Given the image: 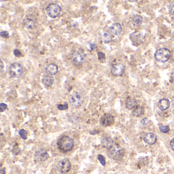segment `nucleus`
<instances>
[{
  "label": "nucleus",
  "mask_w": 174,
  "mask_h": 174,
  "mask_svg": "<svg viewBox=\"0 0 174 174\" xmlns=\"http://www.w3.org/2000/svg\"><path fill=\"white\" fill-rule=\"evenodd\" d=\"M7 108V105H6V104L3 103L0 104V111H1V112H3Z\"/></svg>",
  "instance_id": "obj_32"
},
{
  "label": "nucleus",
  "mask_w": 174,
  "mask_h": 174,
  "mask_svg": "<svg viewBox=\"0 0 174 174\" xmlns=\"http://www.w3.org/2000/svg\"><path fill=\"white\" fill-rule=\"evenodd\" d=\"M143 22V19L140 15H135L132 19V24L134 26H139L141 25Z\"/></svg>",
  "instance_id": "obj_21"
},
{
  "label": "nucleus",
  "mask_w": 174,
  "mask_h": 174,
  "mask_svg": "<svg viewBox=\"0 0 174 174\" xmlns=\"http://www.w3.org/2000/svg\"><path fill=\"white\" fill-rule=\"evenodd\" d=\"M45 72L47 73L48 75L53 76L55 75L57 73L58 71V68L57 65L55 64L49 63L45 67Z\"/></svg>",
  "instance_id": "obj_15"
},
{
  "label": "nucleus",
  "mask_w": 174,
  "mask_h": 174,
  "mask_svg": "<svg viewBox=\"0 0 174 174\" xmlns=\"http://www.w3.org/2000/svg\"><path fill=\"white\" fill-rule=\"evenodd\" d=\"M57 108L60 111H64L68 109V104L65 103L64 104H59L57 106Z\"/></svg>",
  "instance_id": "obj_28"
},
{
  "label": "nucleus",
  "mask_w": 174,
  "mask_h": 174,
  "mask_svg": "<svg viewBox=\"0 0 174 174\" xmlns=\"http://www.w3.org/2000/svg\"><path fill=\"white\" fill-rule=\"evenodd\" d=\"M85 100L83 93L76 91L69 96V102L71 105L75 107H79L83 104Z\"/></svg>",
  "instance_id": "obj_3"
},
{
  "label": "nucleus",
  "mask_w": 174,
  "mask_h": 174,
  "mask_svg": "<svg viewBox=\"0 0 174 174\" xmlns=\"http://www.w3.org/2000/svg\"><path fill=\"white\" fill-rule=\"evenodd\" d=\"M98 55V60L101 63H104L106 60V56L103 53L101 52H99L97 53Z\"/></svg>",
  "instance_id": "obj_24"
},
{
  "label": "nucleus",
  "mask_w": 174,
  "mask_h": 174,
  "mask_svg": "<svg viewBox=\"0 0 174 174\" xmlns=\"http://www.w3.org/2000/svg\"><path fill=\"white\" fill-rule=\"evenodd\" d=\"M159 129L160 131L163 133H167L170 131V127L168 126H159Z\"/></svg>",
  "instance_id": "obj_26"
},
{
  "label": "nucleus",
  "mask_w": 174,
  "mask_h": 174,
  "mask_svg": "<svg viewBox=\"0 0 174 174\" xmlns=\"http://www.w3.org/2000/svg\"><path fill=\"white\" fill-rule=\"evenodd\" d=\"M144 142L150 145L155 144L157 141V137L153 133H148L144 135L143 138Z\"/></svg>",
  "instance_id": "obj_16"
},
{
  "label": "nucleus",
  "mask_w": 174,
  "mask_h": 174,
  "mask_svg": "<svg viewBox=\"0 0 174 174\" xmlns=\"http://www.w3.org/2000/svg\"><path fill=\"white\" fill-rule=\"evenodd\" d=\"M41 82L45 87H50L54 83V79L51 75H45L43 76Z\"/></svg>",
  "instance_id": "obj_18"
},
{
  "label": "nucleus",
  "mask_w": 174,
  "mask_h": 174,
  "mask_svg": "<svg viewBox=\"0 0 174 174\" xmlns=\"http://www.w3.org/2000/svg\"><path fill=\"white\" fill-rule=\"evenodd\" d=\"M21 152V149L18 146H16L13 148L12 153L14 155L16 156L19 155Z\"/></svg>",
  "instance_id": "obj_27"
},
{
  "label": "nucleus",
  "mask_w": 174,
  "mask_h": 174,
  "mask_svg": "<svg viewBox=\"0 0 174 174\" xmlns=\"http://www.w3.org/2000/svg\"><path fill=\"white\" fill-rule=\"evenodd\" d=\"M8 73L10 76L12 78H20L24 73V68L21 64L13 63L9 68Z\"/></svg>",
  "instance_id": "obj_6"
},
{
  "label": "nucleus",
  "mask_w": 174,
  "mask_h": 174,
  "mask_svg": "<svg viewBox=\"0 0 174 174\" xmlns=\"http://www.w3.org/2000/svg\"><path fill=\"white\" fill-rule=\"evenodd\" d=\"M98 133V132L96 131L95 130L92 131L90 132V133H90V134L92 135H95L96 134H97V133Z\"/></svg>",
  "instance_id": "obj_39"
},
{
  "label": "nucleus",
  "mask_w": 174,
  "mask_h": 174,
  "mask_svg": "<svg viewBox=\"0 0 174 174\" xmlns=\"http://www.w3.org/2000/svg\"><path fill=\"white\" fill-rule=\"evenodd\" d=\"M108 154L113 159L119 160L124 156L125 150L119 144H114L111 148L108 150Z\"/></svg>",
  "instance_id": "obj_5"
},
{
  "label": "nucleus",
  "mask_w": 174,
  "mask_h": 174,
  "mask_svg": "<svg viewBox=\"0 0 174 174\" xmlns=\"http://www.w3.org/2000/svg\"><path fill=\"white\" fill-rule=\"evenodd\" d=\"M86 57L87 55L82 49H77L71 54V61L75 65L79 66L85 62Z\"/></svg>",
  "instance_id": "obj_2"
},
{
  "label": "nucleus",
  "mask_w": 174,
  "mask_h": 174,
  "mask_svg": "<svg viewBox=\"0 0 174 174\" xmlns=\"http://www.w3.org/2000/svg\"><path fill=\"white\" fill-rule=\"evenodd\" d=\"M4 68V65L3 64V62L2 60H1V64H0V71L1 72H2L3 71V69Z\"/></svg>",
  "instance_id": "obj_35"
},
{
  "label": "nucleus",
  "mask_w": 174,
  "mask_h": 174,
  "mask_svg": "<svg viewBox=\"0 0 174 174\" xmlns=\"http://www.w3.org/2000/svg\"><path fill=\"white\" fill-rule=\"evenodd\" d=\"M111 32L115 35H119L122 33V27L120 23H116L113 24L109 27Z\"/></svg>",
  "instance_id": "obj_17"
},
{
  "label": "nucleus",
  "mask_w": 174,
  "mask_h": 174,
  "mask_svg": "<svg viewBox=\"0 0 174 174\" xmlns=\"http://www.w3.org/2000/svg\"><path fill=\"white\" fill-rule=\"evenodd\" d=\"M1 174H6V172H5V168H2L1 170Z\"/></svg>",
  "instance_id": "obj_38"
},
{
  "label": "nucleus",
  "mask_w": 174,
  "mask_h": 174,
  "mask_svg": "<svg viewBox=\"0 0 174 174\" xmlns=\"http://www.w3.org/2000/svg\"><path fill=\"white\" fill-rule=\"evenodd\" d=\"M102 40L105 44H108L113 39V36L111 33L109 32H105L103 33V34L102 35Z\"/></svg>",
  "instance_id": "obj_23"
},
{
  "label": "nucleus",
  "mask_w": 174,
  "mask_h": 174,
  "mask_svg": "<svg viewBox=\"0 0 174 174\" xmlns=\"http://www.w3.org/2000/svg\"><path fill=\"white\" fill-rule=\"evenodd\" d=\"M144 113V109L142 106H137L133 109L132 114L135 117H140Z\"/></svg>",
  "instance_id": "obj_22"
},
{
  "label": "nucleus",
  "mask_w": 174,
  "mask_h": 174,
  "mask_svg": "<svg viewBox=\"0 0 174 174\" xmlns=\"http://www.w3.org/2000/svg\"><path fill=\"white\" fill-rule=\"evenodd\" d=\"M168 10H169L170 14L172 15H174V1L171 3L168 6Z\"/></svg>",
  "instance_id": "obj_30"
},
{
  "label": "nucleus",
  "mask_w": 174,
  "mask_h": 174,
  "mask_svg": "<svg viewBox=\"0 0 174 174\" xmlns=\"http://www.w3.org/2000/svg\"><path fill=\"white\" fill-rule=\"evenodd\" d=\"M61 8L57 3H51L46 8V12L48 16L52 19H55L60 14Z\"/></svg>",
  "instance_id": "obj_7"
},
{
  "label": "nucleus",
  "mask_w": 174,
  "mask_h": 174,
  "mask_svg": "<svg viewBox=\"0 0 174 174\" xmlns=\"http://www.w3.org/2000/svg\"><path fill=\"white\" fill-rule=\"evenodd\" d=\"M19 135L21 137V139L25 140V139H27L28 132L25 129H22L21 130H20V131H19Z\"/></svg>",
  "instance_id": "obj_25"
},
{
  "label": "nucleus",
  "mask_w": 174,
  "mask_h": 174,
  "mask_svg": "<svg viewBox=\"0 0 174 174\" xmlns=\"http://www.w3.org/2000/svg\"><path fill=\"white\" fill-rule=\"evenodd\" d=\"M89 47H90V49H91V51H93V50H95V44H90V45H89Z\"/></svg>",
  "instance_id": "obj_37"
},
{
  "label": "nucleus",
  "mask_w": 174,
  "mask_h": 174,
  "mask_svg": "<svg viewBox=\"0 0 174 174\" xmlns=\"http://www.w3.org/2000/svg\"><path fill=\"white\" fill-rule=\"evenodd\" d=\"M23 24L26 28L33 29L37 25V17L33 14H27L23 19Z\"/></svg>",
  "instance_id": "obj_8"
},
{
  "label": "nucleus",
  "mask_w": 174,
  "mask_h": 174,
  "mask_svg": "<svg viewBox=\"0 0 174 174\" xmlns=\"http://www.w3.org/2000/svg\"><path fill=\"white\" fill-rule=\"evenodd\" d=\"M98 159L99 160L101 164H102V166H105V164H106V161H105V158L101 154L98 155Z\"/></svg>",
  "instance_id": "obj_29"
},
{
  "label": "nucleus",
  "mask_w": 174,
  "mask_h": 174,
  "mask_svg": "<svg viewBox=\"0 0 174 174\" xmlns=\"http://www.w3.org/2000/svg\"><path fill=\"white\" fill-rule=\"evenodd\" d=\"M49 158V154L47 150L44 148H40L35 152L34 158L38 162H44Z\"/></svg>",
  "instance_id": "obj_11"
},
{
  "label": "nucleus",
  "mask_w": 174,
  "mask_h": 174,
  "mask_svg": "<svg viewBox=\"0 0 174 174\" xmlns=\"http://www.w3.org/2000/svg\"><path fill=\"white\" fill-rule=\"evenodd\" d=\"M129 38L133 45L138 46L144 42V36L143 33L140 32H134L130 34Z\"/></svg>",
  "instance_id": "obj_10"
},
{
  "label": "nucleus",
  "mask_w": 174,
  "mask_h": 174,
  "mask_svg": "<svg viewBox=\"0 0 174 174\" xmlns=\"http://www.w3.org/2000/svg\"><path fill=\"white\" fill-rule=\"evenodd\" d=\"M148 122V118H144L140 121V123H141V124L143 126H145L147 124Z\"/></svg>",
  "instance_id": "obj_34"
},
{
  "label": "nucleus",
  "mask_w": 174,
  "mask_h": 174,
  "mask_svg": "<svg viewBox=\"0 0 174 174\" xmlns=\"http://www.w3.org/2000/svg\"><path fill=\"white\" fill-rule=\"evenodd\" d=\"M170 145H171L172 149V150L174 151V138H173V139L171 140Z\"/></svg>",
  "instance_id": "obj_36"
},
{
  "label": "nucleus",
  "mask_w": 174,
  "mask_h": 174,
  "mask_svg": "<svg viewBox=\"0 0 174 174\" xmlns=\"http://www.w3.org/2000/svg\"><path fill=\"white\" fill-rule=\"evenodd\" d=\"M115 118L111 113H106L101 117L100 123L104 127L111 126L115 123Z\"/></svg>",
  "instance_id": "obj_12"
},
{
  "label": "nucleus",
  "mask_w": 174,
  "mask_h": 174,
  "mask_svg": "<svg viewBox=\"0 0 174 174\" xmlns=\"http://www.w3.org/2000/svg\"><path fill=\"white\" fill-rule=\"evenodd\" d=\"M13 53H14V55L16 57H20L23 56V55L21 53V52L20 50H18V49H16V50H14Z\"/></svg>",
  "instance_id": "obj_33"
},
{
  "label": "nucleus",
  "mask_w": 174,
  "mask_h": 174,
  "mask_svg": "<svg viewBox=\"0 0 174 174\" xmlns=\"http://www.w3.org/2000/svg\"><path fill=\"white\" fill-rule=\"evenodd\" d=\"M58 149L62 152L65 153L70 151L74 147V141L72 138L68 136L60 137L57 142Z\"/></svg>",
  "instance_id": "obj_1"
},
{
  "label": "nucleus",
  "mask_w": 174,
  "mask_h": 174,
  "mask_svg": "<svg viewBox=\"0 0 174 174\" xmlns=\"http://www.w3.org/2000/svg\"><path fill=\"white\" fill-rule=\"evenodd\" d=\"M125 68V67L123 64L118 62L112 65L111 72V73L115 76H120L124 72Z\"/></svg>",
  "instance_id": "obj_13"
},
{
  "label": "nucleus",
  "mask_w": 174,
  "mask_h": 174,
  "mask_svg": "<svg viewBox=\"0 0 174 174\" xmlns=\"http://www.w3.org/2000/svg\"><path fill=\"white\" fill-rule=\"evenodd\" d=\"M101 145L103 147L109 150L114 145V141L113 139L109 136H106L102 139Z\"/></svg>",
  "instance_id": "obj_14"
},
{
  "label": "nucleus",
  "mask_w": 174,
  "mask_h": 174,
  "mask_svg": "<svg viewBox=\"0 0 174 174\" xmlns=\"http://www.w3.org/2000/svg\"><path fill=\"white\" fill-rule=\"evenodd\" d=\"M0 35L4 38H8L9 37V34L7 31H2L0 33Z\"/></svg>",
  "instance_id": "obj_31"
},
{
  "label": "nucleus",
  "mask_w": 174,
  "mask_h": 174,
  "mask_svg": "<svg viewBox=\"0 0 174 174\" xmlns=\"http://www.w3.org/2000/svg\"><path fill=\"white\" fill-rule=\"evenodd\" d=\"M155 58L157 61L162 63L167 62L171 57V53L166 48H162L156 51L154 54Z\"/></svg>",
  "instance_id": "obj_4"
},
{
  "label": "nucleus",
  "mask_w": 174,
  "mask_h": 174,
  "mask_svg": "<svg viewBox=\"0 0 174 174\" xmlns=\"http://www.w3.org/2000/svg\"><path fill=\"white\" fill-rule=\"evenodd\" d=\"M170 102L167 99H162L158 103V107L160 111H164L170 107Z\"/></svg>",
  "instance_id": "obj_19"
},
{
  "label": "nucleus",
  "mask_w": 174,
  "mask_h": 174,
  "mask_svg": "<svg viewBox=\"0 0 174 174\" xmlns=\"http://www.w3.org/2000/svg\"><path fill=\"white\" fill-rule=\"evenodd\" d=\"M137 104V100L135 98L129 97L126 100L125 107L128 110H131L136 107Z\"/></svg>",
  "instance_id": "obj_20"
},
{
  "label": "nucleus",
  "mask_w": 174,
  "mask_h": 174,
  "mask_svg": "<svg viewBox=\"0 0 174 174\" xmlns=\"http://www.w3.org/2000/svg\"><path fill=\"white\" fill-rule=\"evenodd\" d=\"M71 168V163L68 159H63L58 162L57 164V169L62 174L68 173Z\"/></svg>",
  "instance_id": "obj_9"
}]
</instances>
